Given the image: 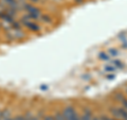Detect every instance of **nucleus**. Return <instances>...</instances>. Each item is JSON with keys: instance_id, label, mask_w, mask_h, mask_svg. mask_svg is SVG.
Wrapping results in <instances>:
<instances>
[{"instance_id": "obj_1", "label": "nucleus", "mask_w": 127, "mask_h": 120, "mask_svg": "<svg viewBox=\"0 0 127 120\" xmlns=\"http://www.w3.org/2000/svg\"><path fill=\"white\" fill-rule=\"evenodd\" d=\"M19 22H20L22 26H25L27 29H29L30 31H32V32H38L39 30H40V27L35 22V20L29 19L26 15L23 16V17H21V19H20V21Z\"/></svg>"}, {"instance_id": "obj_2", "label": "nucleus", "mask_w": 127, "mask_h": 120, "mask_svg": "<svg viewBox=\"0 0 127 120\" xmlns=\"http://www.w3.org/2000/svg\"><path fill=\"white\" fill-rule=\"evenodd\" d=\"M63 115L67 120H81V117L72 106H67L63 111Z\"/></svg>"}, {"instance_id": "obj_3", "label": "nucleus", "mask_w": 127, "mask_h": 120, "mask_svg": "<svg viewBox=\"0 0 127 120\" xmlns=\"http://www.w3.org/2000/svg\"><path fill=\"white\" fill-rule=\"evenodd\" d=\"M0 4L5 7H12L16 10H22V4L18 0H0Z\"/></svg>"}, {"instance_id": "obj_4", "label": "nucleus", "mask_w": 127, "mask_h": 120, "mask_svg": "<svg viewBox=\"0 0 127 120\" xmlns=\"http://www.w3.org/2000/svg\"><path fill=\"white\" fill-rule=\"evenodd\" d=\"M93 119V115H92V112L90 110H85L84 111V114L82 115L81 120H92Z\"/></svg>"}, {"instance_id": "obj_5", "label": "nucleus", "mask_w": 127, "mask_h": 120, "mask_svg": "<svg viewBox=\"0 0 127 120\" xmlns=\"http://www.w3.org/2000/svg\"><path fill=\"white\" fill-rule=\"evenodd\" d=\"M39 19H40L41 21L46 22V23H52V21H53V20H52V18H51L49 15H41Z\"/></svg>"}, {"instance_id": "obj_6", "label": "nucleus", "mask_w": 127, "mask_h": 120, "mask_svg": "<svg viewBox=\"0 0 127 120\" xmlns=\"http://www.w3.org/2000/svg\"><path fill=\"white\" fill-rule=\"evenodd\" d=\"M118 69L117 67H114L113 65H107V66H105L104 67V70L106 71V72H109V73H112V72H114Z\"/></svg>"}, {"instance_id": "obj_7", "label": "nucleus", "mask_w": 127, "mask_h": 120, "mask_svg": "<svg viewBox=\"0 0 127 120\" xmlns=\"http://www.w3.org/2000/svg\"><path fill=\"white\" fill-rule=\"evenodd\" d=\"M98 59H100L101 61H109L110 57H109V54H107L106 52H101V53H98Z\"/></svg>"}, {"instance_id": "obj_8", "label": "nucleus", "mask_w": 127, "mask_h": 120, "mask_svg": "<svg viewBox=\"0 0 127 120\" xmlns=\"http://www.w3.org/2000/svg\"><path fill=\"white\" fill-rule=\"evenodd\" d=\"M112 65L114 66V67H117V68H124V64H123L120 60H113L112 61Z\"/></svg>"}, {"instance_id": "obj_9", "label": "nucleus", "mask_w": 127, "mask_h": 120, "mask_svg": "<svg viewBox=\"0 0 127 120\" xmlns=\"http://www.w3.org/2000/svg\"><path fill=\"white\" fill-rule=\"evenodd\" d=\"M110 113L114 118H117V119L120 118V112H119V109H111Z\"/></svg>"}, {"instance_id": "obj_10", "label": "nucleus", "mask_w": 127, "mask_h": 120, "mask_svg": "<svg viewBox=\"0 0 127 120\" xmlns=\"http://www.w3.org/2000/svg\"><path fill=\"white\" fill-rule=\"evenodd\" d=\"M54 118H55V120H67L65 117H64L63 113H61V112H56L54 115Z\"/></svg>"}, {"instance_id": "obj_11", "label": "nucleus", "mask_w": 127, "mask_h": 120, "mask_svg": "<svg viewBox=\"0 0 127 120\" xmlns=\"http://www.w3.org/2000/svg\"><path fill=\"white\" fill-rule=\"evenodd\" d=\"M108 52H109V54L111 55V57H118V55H119V51L117 49H113V48L109 49Z\"/></svg>"}, {"instance_id": "obj_12", "label": "nucleus", "mask_w": 127, "mask_h": 120, "mask_svg": "<svg viewBox=\"0 0 127 120\" xmlns=\"http://www.w3.org/2000/svg\"><path fill=\"white\" fill-rule=\"evenodd\" d=\"M25 117H26V120H38L37 117H34V116L32 114H30V113H27L25 115Z\"/></svg>"}, {"instance_id": "obj_13", "label": "nucleus", "mask_w": 127, "mask_h": 120, "mask_svg": "<svg viewBox=\"0 0 127 120\" xmlns=\"http://www.w3.org/2000/svg\"><path fill=\"white\" fill-rule=\"evenodd\" d=\"M114 99H116L117 101H119V102H122L123 100L125 99V97L123 96V94H117L116 96H114Z\"/></svg>"}, {"instance_id": "obj_14", "label": "nucleus", "mask_w": 127, "mask_h": 120, "mask_svg": "<svg viewBox=\"0 0 127 120\" xmlns=\"http://www.w3.org/2000/svg\"><path fill=\"white\" fill-rule=\"evenodd\" d=\"M13 120H26V117L25 115H18V116H15V117H13Z\"/></svg>"}, {"instance_id": "obj_15", "label": "nucleus", "mask_w": 127, "mask_h": 120, "mask_svg": "<svg viewBox=\"0 0 127 120\" xmlns=\"http://www.w3.org/2000/svg\"><path fill=\"white\" fill-rule=\"evenodd\" d=\"M106 79L107 80H114V79H116V74H114L113 72L112 73H109V74L106 75Z\"/></svg>"}, {"instance_id": "obj_16", "label": "nucleus", "mask_w": 127, "mask_h": 120, "mask_svg": "<svg viewBox=\"0 0 127 120\" xmlns=\"http://www.w3.org/2000/svg\"><path fill=\"white\" fill-rule=\"evenodd\" d=\"M43 120H55V118H54V116L48 115V116H45V117H43Z\"/></svg>"}, {"instance_id": "obj_17", "label": "nucleus", "mask_w": 127, "mask_h": 120, "mask_svg": "<svg viewBox=\"0 0 127 120\" xmlns=\"http://www.w3.org/2000/svg\"><path fill=\"white\" fill-rule=\"evenodd\" d=\"M122 104H123V107H124V109L127 111V100H126V99H124V100L122 101Z\"/></svg>"}, {"instance_id": "obj_18", "label": "nucleus", "mask_w": 127, "mask_h": 120, "mask_svg": "<svg viewBox=\"0 0 127 120\" xmlns=\"http://www.w3.org/2000/svg\"><path fill=\"white\" fill-rule=\"evenodd\" d=\"M40 89H41V90H47V89H48V86H47V85H41V86H40Z\"/></svg>"}, {"instance_id": "obj_19", "label": "nucleus", "mask_w": 127, "mask_h": 120, "mask_svg": "<svg viewBox=\"0 0 127 120\" xmlns=\"http://www.w3.org/2000/svg\"><path fill=\"white\" fill-rule=\"evenodd\" d=\"M83 79H84V80H90V75L85 74V75H83Z\"/></svg>"}, {"instance_id": "obj_20", "label": "nucleus", "mask_w": 127, "mask_h": 120, "mask_svg": "<svg viewBox=\"0 0 127 120\" xmlns=\"http://www.w3.org/2000/svg\"><path fill=\"white\" fill-rule=\"evenodd\" d=\"M123 48H127V42H124V43H123Z\"/></svg>"}, {"instance_id": "obj_21", "label": "nucleus", "mask_w": 127, "mask_h": 120, "mask_svg": "<svg viewBox=\"0 0 127 120\" xmlns=\"http://www.w3.org/2000/svg\"><path fill=\"white\" fill-rule=\"evenodd\" d=\"M92 120H101V117H93Z\"/></svg>"}, {"instance_id": "obj_22", "label": "nucleus", "mask_w": 127, "mask_h": 120, "mask_svg": "<svg viewBox=\"0 0 127 120\" xmlns=\"http://www.w3.org/2000/svg\"><path fill=\"white\" fill-rule=\"evenodd\" d=\"M75 1H76L77 3H82V2H83V0H75Z\"/></svg>"}, {"instance_id": "obj_23", "label": "nucleus", "mask_w": 127, "mask_h": 120, "mask_svg": "<svg viewBox=\"0 0 127 120\" xmlns=\"http://www.w3.org/2000/svg\"><path fill=\"white\" fill-rule=\"evenodd\" d=\"M1 111H2V110H0V117H1Z\"/></svg>"}, {"instance_id": "obj_24", "label": "nucleus", "mask_w": 127, "mask_h": 120, "mask_svg": "<svg viewBox=\"0 0 127 120\" xmlns=\"http://www.w3.org/2000/svg\"><path fill=\"white\" fill-rule=\"evenodd\" d=\"M126 94H127V89H126Z\"/></svg>"}]
</instances>
